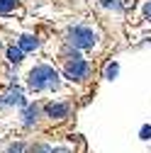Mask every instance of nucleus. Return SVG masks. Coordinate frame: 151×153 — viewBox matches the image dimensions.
Segmentation results:
<instances>
[{
    "mask_svg": "<svg viewBox=\"0 0 151 153\" xmlns=\"http://www.w3.org/2000/svg\"><path fill=\"white\" fill-rule=\"evenodd\" d=\"M68 42L76 49H93V44H95V34H93V29H88V27H73L68 32Z\"/></svg>",
    "mask_w": 151,
    "mask_h": 153,
    "instance_id": "obj_2",
    "label": "nucleus"
},
{
    "mask_svg": "<svg viewBox=\"0 0 151 153\" xmlns=\"http://www.w3.org/2000/svg\"><path fill=\"white\" fill-rule=\"evenodd\" d=\"M32 153H51V151H49V146H34Z\"/></svg>",
    "mask_w": 151,
    "mask_h": 153,
    "instance_id": "obj_13",
    "label": "nucleus"
},
{
    "mask_svg": "<svg viewBox=\"0 0 151 153\" xmlns=\"http://www.w3.org/2000/svg\"><path fill=\"white\" fill-rule=\"evenodd\" d=\"M22 53H25V51H22L20 46H10V49H7V61H10V63H20V61H22Z\"/></svg>",
    "mask_w": 151,
    "mask_h": 153,
    "instance_id": "obj_8",
    "label": "nucleus"
},
{
    "mask_svg": "<svg viewBox=\"0 0 151 153\" xmlns=\"http://www.w3.org/2000/svg\"><path fill=\"white\" fill-rule=\"evenodd\" d=\"M15 5H17V0H0V15L15 10Z\"/></svg>",
    "mask_w": 151,
    "mask_h": 153,
    "instance_id": "obj_9",
    "label": "nucleus"
},
{
    "mask_svg": "<svg viewBox=\"0 0 151 153\" xmlns=\"http://www.w3.org/2000/svg\"><path fill=\"white\" fill-rule=\"evenodd\" d=\"M100 3H102L105 7H115V10H122V3H120V0H100Z\"/></svg>",
    "mask_w": 151,
    "mask_h": 153,
    "instance_id": "obj_11",
    "label": "nucleus"
},
{
    "mask_svg": "<svg viewBox=\"0 0 151 153\" xmlns=\"http://www.w3.org/2000/svg\"><path fill=\"white\" fill-rule=\"evenodd\" d=\"M29 88L32 90H54L59 85V73H56L51 66H34L29 73Z\"/></svg>",
    "mask_w": 151,
    "mask_h": 153,
    "instance_id": "obj_1",
    "label": "nucleus"
},
{
    "mask_svg": "<svg viewBox=\"0 0 151 153\" xmlns=\"http://www.w3.org/2000/svg\"><path fill=\"white\" fill-rule=\"evenodd\" d=\"M3 105H25V95H22V90H20V88H12L3 100H0V107H3Z\"/></svg>",
    "mask_w": 151,
    "mask_h": 153,
    "instance_id": "obj_4",
    "label": "nucleus"
},
{
    "mask_svg": "<svg viewBox=\"0 0 151 153\" xmlns=\"http://www.w3.org/2000/svg\"><path fill=\"white\" fill-rule=\"evenodd\" d=\"M17 46H20L22 51H34L37 46H39V42H37V36H32V34H22L20 42H17Z\"/></svg>",
    "mask_w": 151,
    "mask_h": 153,
    "instance_id": "obj_6",
    "label": "nucleus"
},
{
    "mask_svg": "<svg viewBox=\"0 0 151 153\" xmlns=\"http://www.w3.org/2000/svg\"><path fill=\"white\" fill-rule=\"evenodd\" d=\"M66 78H71V80H83L85 78V75L90 73V66L83 61V59H78V56H76V59L73 61H68L66 63Z\"/></svg>",
    "mask_w": 151,
    "mask_h": 153,
    "instance_id": "obj_3",
    "label": "nucleus"
},
{
    "mask_svg": "<svg viewBox=\"0 0 151 153\" xmlns=\"http://www.w3.org/2000/svg\"><path fill=\"white\" fill-rule=\"evenodd\" d=\"M46 114H49L51 119H61V117L68 114V105H64V102H51V105H46Z\"/></svg>",
    "mask_w": 151,
    "mask_h": 153,
    "instance_id": "obj_5",
    "label": "nucleus"
},
{
    "mask_svg": "<svg viewBox=\"0 0 151 153\" xmlns=\"http://www.w3.org/2000/svg\"><path fill=\"white\" fill-rule=\"evenodd\" d=\"M117 71H120V68H117V63H110V66L105 68V78H110V80H112V78L117 75Z\"/></svg>",
    "mask_w": 151,
    "mask_h": 153,
    "instance_id": "obj_10",
    "label": "nucleus"
},
{
    "mask_svg": "<svg viewBox=\"0 0 151 153\" xmlns=\"http://www.w3.org/2000/svg\"><path fill=\"white\" fill-rule=\"evenodd\" d=\"M37 114H39V107H37V105H32V107L25 109V124H27V126H32V124L37 122Z\"/></svg>",
    "mask_w": 151,
    "mask_h": 153,
    "instance_id": "obj_7",
    "label": "nucleus"
},
{
    "mask_svg": "<svg viewBox=\"0 0 151 153\" xmlns=\"http://www.w3.org/2000/svg\"><path fill=\"white\" fill-rule=\"evenodd\" d=\"M149 153H151V148H149Z\"/></svg>",
    "mask_w": 151,
    "mask_h": 153,
    "instance_id": "obj_15",
    "label": "nucleus"
},
{
    "mask_svg": "<svg viewBox=\"0 0 151 153\" xmlns=\"http://www.w3.org/2000/svg\"><path fill=\"white\" fill-rule=\"evenodd\" d=\"M144 12H146V17H151V3H149V5L144 7Z\"/></svg>",
    "mask_w": 151,
    "mask_h": 153,
    "instance_id": "obj_14",
    "label": "nucleus"
},
{
    "mask_svg": "<svg viewBox=\"0 0 151 153\" xmlns=\"http://www.w3.org/2000/svg\"><path fill=\"white\" fill-rule=\"evenodd\" d=\"M7 153H25V146H22V143H12V146L7 148Z\"/></svg>",
    "mask_w": 151,
    "mask_h": 153,
    "instance_id": "obj_12",
    "label": "nucleus"
}]
</instances>
